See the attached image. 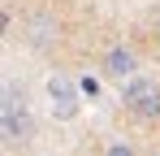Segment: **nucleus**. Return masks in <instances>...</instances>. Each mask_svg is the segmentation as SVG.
I'll list each match as a JSON object with an SVG mask.
<instances>
[{"label": "nucleus", "instance_id": "nucleus-1", "mask_svg": "<svg viewBox=\"0 0 160 156\" xmlns=\"http://www.w3.org/2000/svg\"><path fill=\"white\" fill-rule=\"evenodd\" d=\"M121 113L143 130H160V78L156 74H134L121 87Z\"/></svg>", "mask_w": 160, "mask_h": 156}, {"label": "nucleus", "instance_id": "nucleus-2", "mask_svg": "<svg viewBox=\"0 0 160 156\" xmlns=\"http://www.w3.org/2000/svg\"><path fill=\"white\" fill-rule=\"evenodd\" d=\"M30 134H35V122H30V104H26V91L18 87L13 91V82H4V104H0V139L13 148H22L30 143Z\"/></svg>", "mask_w": 160, "mask_h": 156}, {"label": "nucleus", "instance_id": "nucleus-3", "mask_svg": "<svg viewBox=\"0 0 160 156\" xmlns=\"http://www.w3.org/2000/svg\"><path fill=\"white\" fill-rule=\"evenodd\" d=\"M100 74H104L108 82H130V78L138 74V52H134L130 44H112V48L100 56Z\"/></svg>", "mask_w": 160, "mask_h": 156}, {"label": "nucleus", "instance_id": "nucleus-4", "mask_svg": "<svg viewBox=\"0 0 160 156\" xmlns=\"http://www.w3.org/2000/svg\"><path fill=\"white\" fill-rule=\"evenodd\" d=\"M48 104H52V117H61V122L78 117V91L65 74H48Z\"/></svg>", "mask_w": 160, "mask_h": 156}, {"label": "nucleus", "instance_id": "nucleus-5", "mask_svg": "<svg viewBox=\"0 0 160 156\" xmlns=\"http://www.w3.org/2000/svg\"><path fill=\"white\" fill-rule=\"evenodd\" d=\"M26 44H30V48H39V52H48V48L56 44V22H52V13H48V9H43V13H35V18L26 22Z\"/></svg>", "mask_w": 160, "mask_h": 156}, {"label": "nucleus", "instance_id": "nucleus-6", "mask_svg": "<svg viewBox=\"0 0 160 156\" xmlns=\"http://www.w3.org/2000/svg\"><path fill=\"white\" fill-rule=\"evenodd\" d=\"M104 156H138V152H134V148L126 143V139H112V143L104 148Z\"/></svg>", "mask_w": 160, "mask_h": 156}, {"label": "nucleus", "instance_id": "nucleus-7", "mask_svg": "<svg viewBox=\"0 0 160 156\" xmlns=\"http://www.w3.org/2000/svg\"><path fill=\"white\" fill-rule=\"evenodd\" d=\"M156 39H160V13H156Z\"/></svg>", "mask_w": 160, "mask_h": 156}]
</instances>
